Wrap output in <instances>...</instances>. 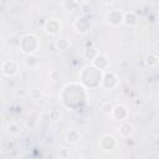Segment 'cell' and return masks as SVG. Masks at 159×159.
<instances>
[{
	"mask_svg": "<svg viewBox=\"0 0 159 159\" xmlns=\"http://www.w3.org/2000/svg\"><path fill=\"white\" fill-rule=\"evenodd\" d=\"M62 104L68 109H76L87 101V88L77 82L67 83L60 92Z\"/></svg>",
	"mask_w": 159,
	"mask_h": 159,
	"instance_id": "cell-1",
	"label": "cell"
},
{
	"mask_svg": "<svg viewBox=\"0 0 159 159\" xmlns=\"http://www.w3.org/2000/svg\"><path fill=\"white\" fill-rule=\"evenodd\" d=\"M103 75L104 72L96 68L93 65H88L84 66L78 77H80V83L82 86H84L87 89H92V88H97L102 86V80H103Z\"/></svg>",
	"mask_w": 159,
	"mask_h": 159,
	"instance_id": "cell-2",
	"label": "cell"
},
{
	"mask_svg": "<svg viewBox=\"0 0 159 159\" xmlns=\"http://www.w3.org/2000/svg\"><path fill=\"white\" fill-rule=\"evenodd\" d=\"M39 45H40L39 43V39L34 34H26V35H24V36L20 37L19 47H20L21 52L25 53L26 56L34 55L37 51Z\"/></svg>",
	"mask_w": 159,
	"mask_h": 159,
	"instance_id": "cell-3",
	"label": "cell"
},
{
	"mask_svg": "<svg viewBox=\"0 0 159 159\" xmlns=\"http://www.w3.org/2000/svg\"><path fill=\"white\" fill-rule=\"evenodd\" d=\"M123 17H124V12L119 9H111L106 14L107 22L113 27H117V26L122 25L123 24Z\"/></svg>",
	"mask_w": 159,
	"mask_h": 159,
	"instance_id": "cell-4",
	"label": "cell"
},
{
	"mask_svg": "<svg viewBox=\"0 0 159 159\" xmlns=\"http://www.w3.org/2000/svg\"><path fill=\"white\" fill-rule=\"evenodd\" d=\"M73 27L78 34H86V32H88L91 30L92 24H91V20H89V17L87 15H81L75 20Z\"/></svg>",
	"mask_w": 159,
	"mask_h": 159,
	"instance_id": "cell-5",
	"label": "cell"
},
{
	"mask_svg": "<svg viewBox=\"0 0 159 159\" xmlns=\"http://www.w3.org/2000/svg\"><path fill=\"white\" fill-rule=\"evenodd\" d=\"M1 72H2L4 76H7V77L15 76L19 72V63L15 60H11V58L5 60L1 63Z\"/></svg>",
	"mask_w": 159,
	"mask_h": 159,
	"instance_id": "cell-6",
	"label": "cell"
},
{
	"mask_svg": "<svg viewBox=\"0 0 159 159\" xmlns=\"http://www.w3.org/2000/svg\"><path fill=\"white\" fill-rule=\"evenodd\" d=\"M62 29V24L58 19H55V17H51V19H47L45 22H43V30L50 34V35H56L61 31Z\"/></svg>",
	"mask_w": 159,
	"mask_h": 159,
	"instance_id": "cell-7",
	"label": "cell"
},
{
	"mask_svg": "<svg viewBox=\"0 0 159 159\" xmlns=\"http://www.w3.org/2000/svg\"><path fill=\"white\" fill-rule=\"evenodd\" d=\"M117 86H118V77L116 76V73L112 72V71H106L104 75H103L101 87H103L106 89H113Z\"/></svg>",
	"mask_w": 159,
	"mask_h": 159,
	"instance_id": "cell-8",
	"label": "cell"
},
{
	"mask_svg": "<svg viewBox=\"0 0 159 159\" xmlns=\"http://www.w3.org/2000/svg\"><path fill=\"white\" fill-rule=\"evenodd\" d=\"M98 145L102 150H113L116 147H117V139L112 135V134H104L103 137H101L99 142H98Z\"/></svg>",
	"mask_w": 159,
	"mask_h": 159,
	"instance_id": "cell-9",
	"label": "cell"
},
{
	"mask_svg": "<svg viewBox=\"0 0 159 159\" xmlns=\"http://www.w3.org/2000/svg\"><path fill=\"white\" fill-rule=\"evenodd\" d=\"M128 114H129V112H128V109H127V107H125L124 104L113 106V109H112V113H111V116H112L116 120H118V122H124V120H127Z\"/></svg>",
	"mask_w": 159,
	"mask_h": 159,
	"instance_id": "cell-10",
	"label": "cell"
},
{
	"mask_svg": "<svg viewBox=\"0 0 159 159\" xmlns=\"http://www.w3.org/2000/svg\"><path fill=\"white\" fill-rule=\"evenodd\" d=\"M92 65H93L96 68H98V70H101V71L104 72V71L108 68V66H109V61H108L107 56H104V55H102V53H98V55L96 56V58L92 61Z\"/></svg>",
	"mask_w": 159,
	"mask_h": 159,
	"instance_id": "cell-11",
	"label": "cell"
},
{
	"mask_svg": "<svg viewBox=\"0 0 159 159\" xmlns=\"http://www.w3.org/2000/svg\"><path fill=\"white\" fill-rule=\"evenodd\" d=\"M123 24L128 27H133L138 24V16L134 11H127L124 12V17H123Z\"/></svg>",
	"mask_w": 159,
	"mask_h": 159,
	"instance_id": "cell-12",
	"label": "cell"
},
{
	"mask_svg": "<svg viewBox=\"0 0 159 159\" xmlns=\"http://www.w3.org/2000/svg\"><path fill=\"white\" fill-rule=\"evenodd\" d=\"M133 130H134V128H133L132 123H129V122H127V120L120 122V124H119V127H118V132H119V134H120L122 137H129V135L133 133Z\"/></svg>",
	"mask_w": 159,
	"mask_h": 159,
	"instance_id": "cell-13",
	"label": "cell"
},
{
	"mask_svg": "<svg viewBox=\"0 0 159 159\" xmlns=\"http://www.w3.org/2000/svg\"><path fill=\"white\" fill-rule=\"evenodd\" d=\"M66 140L70 144H77L81 140V133L77 129H70L66 133Z\"/></svg>",
	"mask_w": 159,
	"mask_h": 159,
	"instance_id": "cell-14",
	"label": "cell"
},
{
	"mask_svg": "<svg viewBox=\"0 0 159 159\" xmlns=\"http://www.w3.org/2000/svg\"><path fill=\"white\" fill-rule=\"evenodd\" d=\"M55 45H56V48H57L58 51H66V50H68L70 46H71L70 41H68L67 39H65V37H60V39H57Z\"/></svg>",
	"mask_w": 159,
	"mask_h": 159,
	"instance_id": "cell-15",
	"label": "cell"
},
{
	"mask_svg": "<svg viewBox=\"0 0 159 159\" xmlns=\"http://www.w3.org/2000/svg\"><path fill=\"white\" fill-rule=\"evenodd\" d=\"M61 5H62L66 10H70V11H73V10H77L78 7H81V2L75 1V0H66V1H62Z\"/></svg>",
	"mask_w": 159,
	"mask_h": 159,
	"instance_id": "cell-16",
	"label": "cell"
},
{
	"mask_svg": "<svg viewBox=\"0 0 159 159\" xmlns=\"http://www.w3.org/2000/svg\"><path fill=\"white\" fill-rule=\"evenodd\" d=\"M97 55H98L97 50H96L94 47H92V46L86 47V48H84V51H83V57H84V58H87V60H89L91 62L96 58V56H97Z\"/></svg>",
	"mask_w": 159,
	"mask_h": 159,
	"instance_id": "cell-17",
	"label": "cell"
},
{
	"mask_svg": "<svg viewBox=\"0 0 159 159\" xmlns=\"http://www.w3.org/2000/svg\"><path fill=\"white\" fill-rule=\"evenodd\" d=\"M25 66L26 67H30V68H34L39 65V58L35 56V55H30V56H26L25 61H24Z\"/></svg>",
	"mask_w": 159,
	"mask_h": 159,
	"instance_id": "cell-18",
	"label": "cell"
},
{
	"mask_svg": "<svg viewBox=\"0 0 159 159\" xmlns=\"http://www.w3.org/2000/svg\"><path fill=\"white\" fill-rule=\"evenodd\" d=\"M29 97L31 99H34V101H39V99H41L43 97V92L40 88H36L35 87V88H31L29 91Z\"/></svg>",
	"mask_w": 159,
	"mask_h": 159,
	"instance_id": "cell-19",
	"label": "cell"
},
{
	"mask_svg": "<svg viewBox=\"0 0 159 159\" xmlns=\"http://www.w3.org/2000/svg\"><path fill=\"white\" fill-rule=\"evenodd\" d=\"M145 62H147V65L148 66H157L158 63H159V57H158V55L157 53H154V52H152V53H149L148 56H147V58H145Z\"/></svg>",
	"mask_w": 159,
	"mask_h": 159,
	"instance_id": "cell-20",
	"label": "cell"
},
{
	"mask_svg": "<svg viewBox=\"0 0 159 159\" xmlns=\"http://www.w3.org/2000/svg\"><path fill=\"white\" fill-rule=\"evenodd\" d=\"M19 125L17 124H15V123H11V124H9V127H7V132L10 133V134H17L19 133Z\"/></svg>",
	"mask_w": 159,
	"mask_h": 159,
	"instance_id": "cell-21",
	"label": "cell"
},
{
	"mask_svg": "<svg viewBox=\"0 0 159 159\" xmlns=\"http://www.w3.org/2000/svg\"><path fill=\"white\" fill-rule=\"evenodd\" d=\"M60 77H61L60 71H57V70H52V71L50 72V78H51L52 81H57V80H60Z\"/></svg>",
	"mask_w": 159,
	"mask_h": 159,
	"instance_id": "cell-22",
	"label": "cell"
},
{
	"mask_svg": "<svg viewBox=\"0 0 159 159\" xmlns=\"http://www.w3.org/2000/svg\"><path fill=\"white\" fill-rule=\"evenodd\" d=\"M15 94H16V96H21V97H22V96H25V94H29V92L24 91L22 88H16V89H15Z\"/></svg>",
	"mask_w": 159,
	"mask_h": 159,
	"instance_id": "cell-23",
	"label": "cell"
},
{
	"mask_svg": "<svg viewBox=\"0 0 159 159\" xmlns=\"http://www.w3.org/2000/svg\"><path fill=\"white\" fill-rule=\"evenodd\" d=\"M76 159H84V158H82V157H80V158H76Z\"/></svg>",
	"mask_w": 159,
	"mask_h": 159,
	"instance_id": "cell-24",
	"label": "cell"
}]
</instances>
